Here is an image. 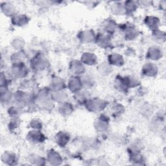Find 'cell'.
I'll return each instance as SVG.
<instances>
[{"mask_svg":"<svg viewBox=\"0 0 166 166\" xmlns=\"http://www.w3.org/2000/svg\"><path fill=\"white\" fill-rule=\"evenodd\" d=\"M125 10H126V11H130L132 12L134 10L136 9V4L134 1H126L125 3Z\"/></svg>","mask_w":166,"mask_h":166,"instance_id":"cell-2","label":"cell"},{"mask_svg":"<svg viewBox=\"0 0 166 166\" xmlns=\"http://www.w3.org/2000/svg\"><path fill=\"white\" fill-rule=\"evenodd\" d=\"M42 134L41 133H39L38 132H35V131H32L29 134V136H31V140L32 141H35V142H38V141H40L42 140H43L42 139V136H42Z\"/></svg>","mask_w":166,"mask_h":166,"instance_id":"cell-1","label":"cell"}]
</instances>
